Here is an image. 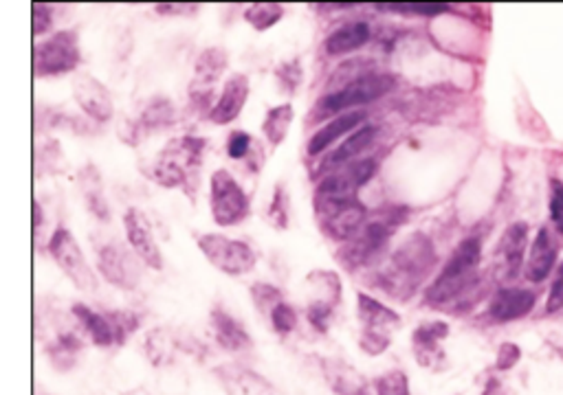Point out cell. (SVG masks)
Returning a JSON list of instances; mask_svg holds the SVG:
<instances>
[{
	"mask_svg": "<svg viewBox=\"0 0 563 395\" xmlns=\"http://www.w3.org/2000/svg\"><path fill=\"white\" fill-rule=\"evenodd\" d=\"M252 148H253V139L249 137L247 132H242V130L232 132V137H229V141H227V154H229V159H233V160L244 159V156L252 152Z\"/></svg>",
	"mask_w": 563,
	"mask_h": 395,
	"instance_id": "40",
	"label": "cell"
},
{
	"mask_svg": "<svg viewBox=\"0 0 563 395\" xmlns=\"http://www.w3.org/2000/svg\"><path fill=\"white\" fill-rule=\"evenodd\" d=\"M154 9H156V14H161V15H192V14H196L201 7H198V5H185V3H179V5L161 3V5H154Z\"/></svg>",
	"mask_w": 563,
	"mask_h": 395,
	"instance_id": "45",
	"label": "cell"
},
{
	"mask_svg": "<svg viewBox=\"0 0 563 395\" xmlns=\"http://www.w3.org/2000/svg\"><path fill=\"white\" fill-rule=\"evenodd\" d=\"M49 251L54 255L57 266L62 268V273L75 284L77 290H82V293H95L97 275L93 273L91 264L86 262L80 244H77L75 236H73L69 228H55L54 237H51L49 242Z\"/></svg>",
	"mask_w": 563,
	"mask_h": 395,
	"instance_id": "11",
	"label": "cell"
},
{
	"mask_svg": "<svg viewBox=\"0 0 563 395\" xmlns=\"http://www.w3.org/2000/svg\"><path fill=\"white\" fill-rule=\"evenodd\" d=\"M537 303L535 290L528 288H499L489 303V319L493 323H513L530 314Z\"/></svg>",
	"mask_w": 563,
	"mask_h": 395,
	"instance_id": "19",
	"label": "cell"
},
{
	"mask_svg": "<svg viewBox=\"0 0 563 395\" xmlns=\"http://www.w3.org/2000/svg\"><path fill=\"white\" fill-rule=\"evenodd\" d=\"M377 171L372 159L352 160L328 174L317 185L312 207L324 236L335 242H348L366 222V209L359 200V191Z\"/></svg>",
	"mask_w": 563,
	"mask_h": 395,
	"instance_id": "1",
	"label": "cell"
},
{
	"mask_svg": "<svg viewBox=\"0 0 563 395\" xmlns=\"http://www.w3.org/2000/svg\"><path fill=\"white\" fill-rule=\"evenodd\" d=\"M526 244H528V225L526 222H513L499 237L498 248H495V273L502 282H513L519 275Z\"/></svg>",
	"mask_w": 563,
	"mask_h": 395,
	"instance_id": "15",
	"label": "cell"
},
{
	"mask_svg": "<svg viewBox=\"0 0 563 395\" xmlns=\"http://www.w3.org/2000/svg\"><path fill=\"white\" fill-rule=\"evenodd\" d=\"M436 246L422 233H414L390 255L377 273V285L392 299H410L436 266Z\"/></svg>",
	"mask_w": 563,
	"mask_h": 395,
	"instance_id": "2",
	"label": "cell"
},
{
	"mask_svg": "<svg viewBox=\"0 0 563 395\" xmlns=\"http://www.w3.org/2000/svg\"><path fill=\"white\" fill-rule=\"evenodd\" d=\"M291 123H293V106H291V103H282V106L271 108L262 123V132L271 143V148H280V145L284 143Z\"/></svg>",
	"mask_w": 563,
	"mask_h": 395,
	"instance_id": "31",
	"label": "cell"
},
{
	"mask_svg": "<svg viewBox=\"0 0 563 395\" xmlns=\"http://www.w3.org/2000/svg\"><path fill=\"white\" fill-rule=\"evenodd\" d=\"M141 259L130 255L122 244H106L97 251V268L111 285L122 290H134L141 282Z\"/></svg>",
	"mask_w": 563,
	"mask_h": 395,
	"instance_id": "13",
	"label": "cell"
},
{
	"mask_svg": "<svg viewBox=\"0 0 563 395\" xmlns=\"http://www.w3.org/2000/svg\"><path fill=\"white\" fill-rule=\"evenodd\" d=\"M482 395H507V391H504V384L499 382V378H489Z\"/></svg>",
	"mask_w": 563,
	"mask_h": 395,
	"instance_id": "46",
	"label": "cell"
},
{
	"mask_svg": "<svg viewBox=\"0 0 563 395\" xmlns=\"http://www.w3.org/2000/svg\"><path fill=\"white\" fill-rule=\"evenodd\" d=\"M550 220L555 231L563 236V183L552 180L550 185Z\"/></svg>",
	"mask_w": 563,
	"mask_h": 395,
	"instance_id": "39",
	"label": "cell"
},
{
	"mask_svg": "<svg viewBox=\"0 0 563 395\" xmlns=\"http://www.w3.org/2000/svg\"><path fill=\"white\" fill-rule=\"evenodd\" d=\"M210 323L213 339H216L218 345H221L225 352L238 353L252 347V336H249V332L244 330L238 319H233V316L222 308L212 310Z\"/></svg>",
	"mask_w": 563,
	"mask_h": 395,
	"instance_id": "25",
	"label": "cell"
},
{
	"mask_svg": "<svg viewBox=\"0 0 563 395\" xmlns=\"http://www.w3.org/2000/svg\"><path fill=\"white\" fill-rule=\"evenodd\" d=\"M363 121H366V114L363 112H359V111L341 112L339 117L332 119L331 123H326L324 128H320L315 134H312L306 152H309V156H317V154L326 152V149L331 148L337 139L343 137V134H351L357 128H361Z\"/></svg>",
	"mask_w": 563,
	"mask_h": 395,
	"instance_id": "26",
	"label": "cell"
},
{
	"mask_svg": "<svg viewBox=\"0 0 563 395\" xmlns=\"http://www.w3.org/2000/svg\"><path fill=\"white\" fill-rule=\"evenodd\" d=\"M82 62L77 31H57L49 40L34 46V75L54 77L75 71Z\"/></svg>",
	"mask_w": 563,
	"mask_h": 395,
	"instance_id": "8",
	"label": "cell"
},
{
	"mask_svg": "<svg viewBox=\"0 0 563 395\" xmlns=\"http://www.w3.org/2000/svg\"><path fill=\"white\" fill-rule=\"evenodd\" d=\"M73 95H75L77 106L84 111L88 117L99 123L111 121L114 114V103L111 91L97 80L91 72H80L73 80Z\"/></svg>",
	"mask_w": 563,
	"mask_h": 395,
	"instance_id": "17",
	"label": "cell"
},
{
	"mask_svg": "<svg viewBox=\"0 0 563 395\" xmlns=\"http://www.w3.org/2000/svg\"><path fill=\"white\" fill-rule=\"evenodd\" d=\"M84 174L88 176V180L82 176V189H84V196L88 200V209H91L99 220H106L108 222V205H106V198H104L102 191V180H99V174L93 168L84 169Z\"/></svg>",
	"mask_w": 563,
	"mask_h": 395,
	"instance_id": "33",
	"label": "cell"
},
{
	"mask_svg": "<svg viewBox=\"0 0 563 395\" xmlns=\"http://www.w3.org/2000/svg\"><path fill=\"white\" fill-rule=\"evenodd\" d=\"M400 222L403 220L396 217L394 209L388 216L377 217V220L363 222V226L354 233L351 240L343 242V246L337 251V262L351 273L366 268L368 264H372L379 257V253L383 251L385 244L390 242V236Z\"/></svg>",
	"mask_w": 563,
	"mask_h": 395,
	"instance_id": "5",
	"label": "cell"
},
{
	"mask_svg": "<svg viewBox=\"0 0 563 395\" xmlns=\"http://www.w3.org/2000/svg\"><path fill=\"white\" fill-rule=\"evenodd\" d=\"M123 226H126L130 246H133L134 255H137L141 262L153 270L163 268L161 248L159 244L154 242L153 228H150V222L148 217H145V213L137 209V207H130L126 216H123Z\"/></svg>",
	"mask_w": 563,
	"mask_h": 395,
	"instance_id": "18",
	"label": "cell"
},
{
	"mask_svg": "<svg viewBox=\"0 0 563 395\" xmlns=\"http://www.w3.org/2000/svg\"><path fill=\"white\" fill-rule=\"evenodd\" d=\"M374 137H377V128L374 126L357 128L354 132H351L346 139H343L341 145H339L337 149H332V152L326 156V160L321 163V168L324 169H339V168H343V165L352 163V160L357 159V156L361 154L363 149L370 148V143L374 141Z\"/></svg>",
	"mask_w": 563,
	"mask_h": 395,
	"instance_id": "28",
	"label": "cell"
},
{
	"mask_svg": "<svg viewBox=\"0 0 563 395\" xmlns=\"http://www.w3.org/2000/svg\"><path fill=\"white\" fill-rule=\"evenodd\" d=\"M394 88V77L388 72H361V75L352 77L337 91L328 92L321 99L317 111L321 114H341L351 112V108L366 106V103L377 101V99L385 97Z\"/></svg>",
	"mask_w": 563,
	"mask_h": 395,
	"instance_id": "6",
	"label": "cell"
},
{
	"mask_svg": "<svg viewBox=\"0 0 563 395\" xmlns=\"http://www.w3.org/2000/svg\"><path fill=\"white\" fill-rule=\"evenodd\" d=\"M269 217L271 225L278 228H286V225H289V196H286V189L282 185H278L273 200H271Z\"/></svg>",
	"mask_w": 563,
	"mask_h": 395,
	"instance_id": "38",
	"label": "cell"
},
{
	"mask_svg": "<svg viewBox=\"0 0 563 395\" xmlns=\"http://www.w3.org/2000/svg\"><path fill=\"white\" fill-rule=\"evenodd\" d=\"M321 369H324L328 387L337 395H370L368 381L348 362L326 358Z\"/></svg>",
	"mask_w": 563,
	"mask_h": 395,
	"instance_id": "27",
	"label": "cell"
},
{
	"mask_svg": "<svg viewBox=\"0 0 563 395\" xmlns=\"http://www.w3.org/2000/svg\"><path fill=\"white\" fill-rule=\"evenodd\" d=\"M557 264V242L548 228H539L537 237L530 244L528 259H526V279L541 284L548 279Z\"/></svg>",
	"mask_w": 563,
	"mask_h": 395,
	"instance_id": "24",
	"label": "cell"
},
{
	"mask_svg": "<svg viewBox=\"0 0 563 395\" xmlns=\"http://www.w3.org/2000/svg\"><path fill=\"white\" fill-rule=\"evenodd\" d=\"M51 23H54V9H51V5L34 3V35L46 34Z\"/></svg>",
	"mask_w": 563,
	"mask_h": 395,
	"instance_id": "44",
	"label": "cell"
},
{
	"mask_svg": "<svg viewBox=\"0 0 563 395\" xmlns=\"http://www.w3.org/2000/svg\"><path fill=\"white\" fill-rule=\"evenodd\" d=\"M176 347H179V341L174 339V334H172L170 330H165V327H156V330L148 332V336H145L143 350L150 365L165 367L174 362Z\"/></svg>",
	"mask_w": 563,
	"mask_h": 395,
	"instance_id": "30",
	"label": "cell"
},
{
	"mask_svg": "<svg viewBox=\"0 0 563 395\" xmlns=\"http://www.w3.org/2000/svg\"><path fill=\"white\" fill-rule=\"evenodd\" d=\"M73 316L97 347L123 345L139 327V316L133 312H95L77 303L73 305Z\"/></svg>",
	"mask_w": 563,
	"mask_h": 395,
	"instance_id": "7",
	"label": "cell"
},
{
	"mask_svg": "<svg viewBox=\"0 0 563 395\" xmlns=\"http://www.w3.org/2000/svg\"><path fill=\"white\" fill-rule=\"evenodd\" d=\"M210 209L218 226H236L247 220L252 211L247 194L227 169H218L212 174Z\"/></svg>",
	"mask_w": 563,
	"mask_h": 395,
	"instance_id": "9",
	"label": "cell"
},
{
	"mask_svg": "<svg viewBox=\"0 0 563 395\" xmlns=\"http://www.w3.org/2000/svg\"><path fill=\"white\" fill-rule=\"evenodd\" d=\"M282 15H284V5L255 3L247 7V12H244V20H247L255 31H267L280 23Z\"/></svg>",
	"mask_w": 563,
	"mask_h": 395,
	"instance_id": "32",
	"label": "cell"
},
{
	"mask_svg": "<svg viewBox=\"0 0 563 395\" xmlns=\"http://www.w3.org/2000/svg\"><path fill=\"white\" fill-rule=\"evenodd\" d=\"M278 77L282 88H284L286 92H295L297 86L301 84L304 72H301V66L297 64V62H286V64H282L278 69Z\"/></svg>",
	"mask_w": 563,
	"mask_h": 395,
	"instance_id": "42",
	"label": "cell"
},
{
	"mask_svg": "<svg viewBox=\"0 0 563 395\" xmlns=\"http://www.w3.org/2000/svg\"><path fill=\"white\" fill-rule=\"evenodd\" d=\"M563 308V262L559 264L555 275V282L550 285V293H548V301H546V312L548 314H555Z\"/></svg>",
	"mask_w": 563,
	"mask_h": 395,
	"instance_id": "43",
	"label": "cell"
},
{
	"mask_svg": "<svg viewBox=\"0 0 563 395\" xmlns=\"http://www.w3.org/2000/svg\"><path fill=\"white\" fill-rule=\"evenodd\" d=\"M377 395H410V378L400 369H390L374 381Z\"/></svg>",
	"mask_w": 563,
	"mask_h": 395,
	"instance_id": "34",
	"label": "cell"
},
{
	"mask_svg": "<svg viewBox=\"0 0 563 395\" xmlns=\"http://www.w3.org/2000/svg\"><path fill=\"white\" fill-rule=\"evenodd\" d=\"M249 99V80L247 75L242 72H236L225 82L222 86L221 97L218 101L213 103V108H210V121L216 123V126H227V123L236 121L242 112L244 103Z\"/></svg>",
	"mask_w": 563,
	"mask_h": 395,
	"instance_id": "21",
	"label": "cell"
},
{
	"mask_svg": "<svg viewBox=\"0 0 563 395\" xmlns=\"http://www.w3.org/2000/svg\"><path fill=\"white\" fill-rule=\"evenodd\" d=\"M479 262H482V242L479 237H467L451 253L449 262L440 270L436 282L427 290V303L436 310H453L469 305V294L479 290Z\"/></svg>",
	"mask_w": 563,
	"mask_h": 395,
	"instance_id": "3",
	"label": "cell"
},
{
	"mask_svg": "<svg viewBox=\"0 0 563 395\" xmlns=\"http://www.w3.org/2000/svg\"><path fill=\"white\" fill-rule=\"evenodd\" d=\"M252 299H253L255 308L262 312V314H271V310L284 301L282 299L280 290L271 284H253L252 285Z\"/></svg>",
	"mask_w": 563,
	"mask_h": 395,
	"instance_id": "36",
	"label": "cell"
},
{
	"mask_svg": "<svg viewBox=\"0 0 563 395\" xmlns=\"http://www.w3.org/2000/svg\"><path fill=\"white\" fill-rule=\"evenodd\" d=\"M227 51L221 49V46H212V49H205L198 55L194 66V80H192L190 86L192 101H196L201 108L210 103L213 86L221 80L222 72L227 71Z\"/></svg>",
	"mask_w": 563,
	"mask_h": 395,
	"instance_id": "16",
	"label": "cell"
},
{
	"mask_svg": "<svg viewBox=\"0 0 563 395\" xmlns=\"http://www.w3.org/2000/svg\"><path fill=\"white\" fill-rule=\"evenodd\" d=\"M269 316L271 323H273V330L278 332V334H291L297 327V312L291 308L289 303H284V301L275 305Z\"/></svg>",
	"mask_w": 563,
	"mask_h": 395,
	"instance_id": "37",
	"label": "cell"
},
{
	"mask_svg": "<svg viewBox=\"0 0 563 395\" xmlns=\"http://www.w3.org/2000/svg\"><path fill=\"white\" fill-rule=\"evenodd\" d=\"M174 119H176V111H174V106H172L170 99L154 97L153 101L145 103L143 111H141L139 117L130 123L128 132L122 134V137L128 139L130 145H137L145 134H153L154 130L172 126Z\"/></svg>",
	"mask_w": 563,
	"mask_h": 395,
	"instance_id": "22",
	"label": "cell"
},
{
	"mask_svg": "<svg viewBox=\"0 0 563 395\" xmlns=\"http://www.w3.org/2000/svg\"><path fill=\"white\" fill-rule=\"evenodd\" d=\"M372 38V31H370L368 23H348L332 31L326 38V53L328 55H343L351 53V51L361 49L366 46Z\"/></svg>",
	"mask_w": 563,
	"mask_h": 395,
	"instance_id": "29",
	"label": "cell"
},
{
	"mask_svg": "<svg viewBox=\"0 0 563 395\" xmlns=\"http://www.w3.org/2000/svg\"><path fill=\"white\" fill-rule=\"evenodd\" d=\"M198 248L213 268L229 275V277L252 273L255 264H258V255L253 253L249 244L229 240V237L218 236V233H205V236L198 237Z\"/></svg>",
	"mask_w": 563,
	"mask_h": 395,
	"instance_id": "10",
	"label": "cell"
},
{
	"mask_svg": "<svg viewBox=\"0 0 563 395\" xmlns=\"http://www.w3.org/2000/svg\"><path fill=\"white\" fill-rule=\"evenodd\" d=\"M521 361V350L515 342H502L495 356V369L498 371H510Z\"/></svg>",
	"mask_w": 563,
	"mask_h": 395,
	"instance_id": "41",
	"label": "cell"
},
{
	"mask_svg": "<svg viewBox=\"0 0 563 395\" xmlns=\"http://www.w3.org/2000/svg\"><path fill=\"white\" fill-rule=\"evenodd\" d=\"M377 9L396 14H411V15H438L449 12V5L442 3H383L377 5Z\"/></svg>",
	"mask_w": 563,
	"mask_h": 395,
	"instance_id": "35",
	"label": "cell"
},
{
	"mask_svg": "<svg viewBox=\"0 0 563 395\" xmlns=\"http://www.w3.org/2000/svg\"><path fill=\"white\" fill-rule=\"evenodd\" d=\"M447 336H449V325L445 321H431V323L416 327L411 334V350L422 369H431V371L447 369L449 361H447V352L442 350V341Z\"/></svg>",
	"mask_w": 563,
	"mask_h": 395,
	"instance_id": "14",
	"label": "cell"
},
{
	"mask_svg": "<svg viewBox=\"0 0 563 395\" xmlns=\"http://www.w3.org/2000/svg\"><path fill=\"white\" fill-rule=\"evenodd\" d=\"M205 148V139L192 137V134L170 139L161 149V154L156 156L150 178L156 185L165 187V189L179 187L190 200H196Z\"/></svg>",
	"mask_w": 563,
	"mask_h": 395,
	"instance_id": "4",
	"label": "cell"
},
{
	"mask_svg": "<svg viewBox=\"0 0 563 395\" xmlns=\"http://www.w3.org/2000/svg\"><path fill=\"white\" fill-rule=\"evenodd\" d=\"M137 395H148L145 391H137Z\"/></svg>",
	"mask_w": 563,
	"mask_h": 395,
	"instance_id": "47",
	"label": "cell"
},
{
	"mask_svg": "<svg viewBox=\"0 0 563 395\" xmlns=\"http://www.w3.org/2000/svg\"><path fill=\"white\" fill-rule=\"evenodd\" d=\"M216 376L221 378L227 395H280L278 389L267 378L255 373L253 369L225 365L216 369Z\"/></svg>",
	"mask_w": 563,
	"mask_h": 395,
	"instance_id": "23",
	"label": "cell"
},
{
	"mask_svg": "<svg viewBox=\"0 0 563 395\" xmlns=\"http://www.w3.org/2000/svg\"><path fill=\"white\" fill-rule=\"evenodd\" d=\"M309 285L312 288V299L306 308V319L317 332L326 334L332 312L341 303V282L337 273L315 270L309 277Z\"/></svg>",
	"mask_w": 563,
	"mask_h": 395,
	"instance_id": "12",
	"label": "cell"
},
{
	"mask_svg": "<svg viewBox=\"0 0 563 395\" xmlns=\"http://www.w3.org/2000/svg\"><path fill=\"white\" fill-rule=\"evenodd\" d=\"M357 314L363 325L361 334L390 336L392 339V332L400 327V316L366 293H357Z\"/></svg>",
	"mask_w": 563,
	"mask_h": 395,
	"instance_id": "20",
	"label": "cell"
}]
</instances>
